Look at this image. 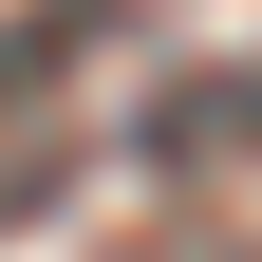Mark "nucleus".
<instances>
[{
	"instance_id": "obj_1",
	"label": "nucleus",
	"mask_w": 262,
	"mask_h": 262,
	"mask_svg": "<svg viewBox=\"0 0 262 262\" xmlns=\"http://www.w3.org/2000/svg\"><path fill=\"white\" fill-rule=\"evenodd\" d=\"M206 150H262V75H206L150 113V169H206Z\"/></svg>"
},
{
	"instance_id": "obj_2",
	"label": "nucleus",
	"mask_w": 262,
	"mask_h": 262,
	"mask_svg": "<svg viewBox=\"0 0 262 262\" xmlns=\"http://www.w3.org/2000/svg\"><path fill=\"white\" fill-rule=\"evenodd\" d=\"M75 38H94V19H19V38H0V94H38L56 56H75Z\"/></svg>"
}]
</instances>
